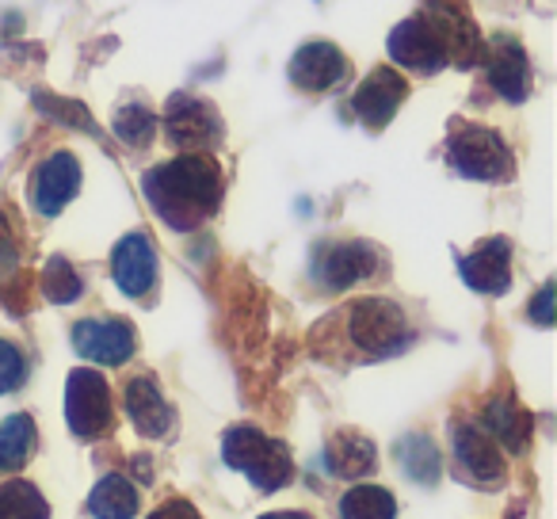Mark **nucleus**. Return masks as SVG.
<instances>
[{
	"label": "nucleus",
	"instance_id": "obj_13",
	"mask_svg": "<svg viewBox=\"0 0 557 519\" xmlns=\"http://www.w3.org/2000/svg\"><path fill=\"white\" fill-rule=\"evenodd\" d=\"M389 54H394L397 65H405V70H417V73H432V70H440V65L447 62V54H443V42L435 39L432 24H428L424 16L405 20V24L389 35Z\"/></svg>",
	"mask_w": 557,
	"mask_h": 519
},
{
	"label": "nucleus",
	"instance_id": "obj_5",
	"mask_svg": "<svg viewBox=\"0 0 557 519\" xmlns=\"http://www.w3.org/2000/svg\"><path fill=\"white\" fill-rule=\"evenodd\" d=\"M65 420L81 440H96L111 428V390L100 371H73L65 382Z\"/></svg>",
	"mask_w": 557,
	"mask_h": 519
},
{
	"label": "nucleus",
	"instance_id": "obj_17",
	"mask_svg": "<svg viewBox=\"0 0 557 519\" xmlns=\"http://www.w3.org/2000/svg\"><path fill=\"white\" fill-rule=\"evenodd\" d=\"M488 81H493L496 92L511 103H519L531 92V65H527V54L519 42L496 39V54L488 58Z\"/></svg>",
	"mask_w": 557,
	"mask_h": 519
},
{
	"label": "nucleus",
	"instance_id": "obj_4",
	"mask_svg": "<svg viewBox=\"0 0 557 519\" xmlns=\"http://www.w3.org/2000/svg\"><path fill=\"white\" fill-rule=\"evenodd\" d=\"M450 169L470 180H508L511 153L504 138L488 126H462L447 146Z\"/></svg>",
	"mask_w": 557,
	"mask_h": 519
},
{
	"label": "nucleus",
	"instance_id": "obj_18",
	"mask_svg": "<svg viewBox=\"0 0 557 519\" xmlns=\"http://www.w3.org/2000/svg\"><path fill=\"white\" fill-rule=\"evenodd\" d=\"M325 466H329V473H336V478L359 481V478H367V473H374L379 455H374V443L367 440V435L336 432L325 447Z\"/></svg>",
	"mask_w": 557,
	"mask_h": 519
},
{
	"label": "nucleus",
	"instance_id": "obj_20",
	"mask_svg": "<svg viewBox=\"0 0 557 519\" xmlns=\"http://www.w3.org/2000/svg\"><path fill=\"white\" fill-rule=\"evenodd\" d=\"M88 511L96 519H134L138 516V489L123 473H108L88 493Z\"/></svg>",
	"mask_w": 557,
	"mask_h": 519
},
{
	"label": "nucleus",
	"instance_id": "obj_1",
	"mask_svg": "<svg viewBox=\"0 0 557 519\" xmlns=\"http://www.w3.org/2000/svg\"><path fill=\"white\" fill-rule=\"evenodd\" d=\"M141 191L172 230H195L222 207V169L210 157L187 153L146 172Z\"/></svg>",
	"mask_w": 557,
	"mask_h": 519
},
{
	"label": "nucleus",
	"instance_id": "obj_10",
	"mask_svg": "<svg viewBox=\"0 0 557 519\" xmlns=\"http://www.w3.org/2000/svg\"><path fill=\"white\" fill-rule=\"evenodd\" d=\"M73 348L103 367H119L134 356V329L126 321H81L73 329Z\"/></svg>",
	"mask_w": 557,
	"mask_h": 519
},
{
	"label": "nucleus",
	"instance_id": "obj_15",
	"mask_svg": "<svg viewBox=\"0 0 557 519\" xmlns=\"http://www.w3.org/2000/svg\"><path fill=\"white\" fill-rule=\"evenodd\" d=\"M462 280L466 287L481 291V295H504L511 283V248L508 240H485L478 252L462 260Z\"/></svg>",
	"mask_w": 557,
	"mask_h": 519
},
{
	"label": "nucleus",
	"instance_id": "obj_27",
	"mask_svg": "<svg viewBox=\"0 0 557 519\" xmlns=\"http://www.w3.org/2000/svg\"><path fill=\"white\" fill-rule=\"evenodd\" d=\"M27 379V359L24 351L16 348V344L0 341V394H12V390H20Z\"/></svg>",
	"mask_w": 557,
	"mask_h": 519
},
{
	"label": "nucleus",
	"instance_id": "obj_6",
	"mask_svg": "<svg viewBox=\"0 0 557 519\" xmlns=\"http://www.w3.org/2000/svg\"><path fill=\"white\" fill-rule=\"evenodd\" d=\"M313 272L329 291H348L359 280L379 272V252L367 240H341V245H321Z\"/></svg>",
	"mask_w": 557,
	"mask_h": 519
},
{
	"label": "nucleus",
	"instance_id": "obj_29",
	"mask_svg": "<svg viewBox=\"0 0 557 519\" xmlns=\"http://www.w3.org/2000/svg\"><path fill=\"white\" fill-rule=\"evenodd\" d=\"M531 321H539V325H554V283H546V287L539 291V298L531 302Z\"/></svg>",
	"mask_w": 557,
	"mask_h": 519
},
{
	"label": "nucleus",
	"instance_id": "obj_2",
	"mask_svg": "<svg viewBox=\"0 0 557 519\" xmlns=\"http://www.w3.org/2000/svg\"><path fill=\"white\" fill-rule=\"evenodd\" d=\"M222 458L252 481L260 493H275V489L290 485L295 478V462L290 450L271 435L256 432V428H233L222 440Z\"/></svg>",
	"mask_w": 557,
	"mask_h": 519
},
{
	"label": "nucleus",
	"instance_id": "obj_16",
	"mask_svg": "<svg viewBox=\"0 0 557 519\" xmlns=\"http://www.w3.org/2000/svg\"><path fill=\"white\" fill-rule=\"evenodd\" d=\"M126 412H131L134 428H138L146 440H161L172 428V409L164 401L161 386L153 379H134L126 382Z\"/></svg>",
	"mask_w": 557,
	"mask_h": 519
},
{
	"label": "nucleus",
	"instance_id": "obj_21",
	"mask_svg": "<svg viewBox=\"0 0 557 519\" xmlns=\"http://www.w3.org/2000/svg\"><path fill=\"white\" fill-rule=\"evenodd\" d=\"M397 462H401V470L409 473L417 485H435L440 481V450H435V443L428 440V435H405L401 443H397Z\"/></svg>",
	"mask_w": 557,
	"mask_h": 519
},
{
	"label": "nucleus",
	"instance_id": "obj_28",
	"mask_svg": "<svg viewBox=\"0 0 557 519\" xmlns=\"http://www.w3.org/2000/svg\"><path fill=\"white\" fill-rule=\"evenodd\" d=\"M16 268V240H12V230H9V218L0 214V280Z\"/></svg>",
	"mask_w": 557,
	"mask_h": 519
},
{
	"label": "nucleus",
	"instance_id": "obj_11",
	"mask_svg": "<svg viewBox=\"0 0 557 519\" xmlns=\"http://www.w3.org/2000/svg\"><path fill=\"white\" fill-rule=\"evenodd\" d=\"M111 272H115V283L123 295L141 298L146 291H153L157 280V252L149 245L146 233H131L115 245V256H111Z\"/></svg>",
	"mask_w": 557,
	"mask_h": 519
},
{
	"label": "nucleus",
	"instance_id": "obj_12",
	"mask_svg": "<svg viewBox=\"0 0 557 519\" xmlns=\"http://www.w3.org/2000/svg\"><path fill=\"white\" fill-rule=\"evenodd\" d=\"M344 77H348V58L333 42H306L290 58V81L306 92H325V88L341 85Z\"/></svg>",
	"mask_w": 557,
	"mask_h": 519
},
{
	"label": "nucleus",
	"instance_id": "obj_30",
	"mask_svg": "<svg viewBox=\"0 0 557 519\" xmlns=\"http://www.w3.org/2000/svg\"><path fill=\"white\" fill-rule=\"evenodd\" d=\"M149 519H202V516L195 511V504H187V501H169V504H161V508H157Z\"/></svg>",
	"mask_w": 557,
	"mask_h": 519
},
{
	"label": "nucleus",
	"instance_id": "obj_22",
	"mask_svg": "<svg viewBox=\"0 0 557 519\" xmlns=\"http://www.w3.org/2000/svg\"><path fill=\"white\" fill-rule=\"evenodd\" d=\"M35 450V424L32 417L16 412L0 424V470H20Z\"/></svg>",
	"mask_w": 557,
	"mask_h": 519
},
{
	"label": "nucleus",
	"instance_id": "obj_31",
	"mask_svg": "<svg viewBox=\"0 0 557 519\" xmlns=\"http://www.w3.org/2000/svg\"><path fill=\"white\" fill-rule=\"evenodd\" d=\"M260 519H310L306 511H268V516H260Z\"/></svg>",
	"mask_w": 557,
	"mask_h": 519
},
{
	"label": "nucleus",
	"instance_id": "obj_8",
	"mask_svg": "<svg viewBox=\"0 0 557 519\" xmlns=\"http://www.w3.org/2000/svg\"><path fill=\"white\" fill-rule=\"evenodd\" d=\"M455 440L458 466L466 470V478L481 489H493L504 481V462H500V443L485 432L481 424H455L450 428Z\"/></svg>",
	"mask_w": 557,
	"mask_h": 519
},
{
	"label": "nucleus",
	"instance_id": "obj_26",
	"mask_svg": "<svg viewBox=\"0 0 557 519\" xmlns=\"http://www.w3.org/2000/svg\"><path fill=\"white\" fill-rule=\"evenodd\" d=\"M157 115L153 111H146L141 103H131V108H123L115 115V134L126 141V146H149L157 134Z\"/></svg>",
	"mask_w": 557,
	"mask_h": 519
},
{
	"label": "nucleus",
	"instance_id": "obj_3",
	"mask_svg": "<svg viewBox=\"0 0 557 519\" xmlns=\"http://www.w3.org/2000/svg\"><path fill=\"white\" fill-rule=\"evenodd\" d=\"M348 333L356 348H363L367 356H397L412 341L405 310L386 302V298H363V302L351 306Z\"/></svg>",
	"mask_w": 557,
	"mask_h": 519
},
{
	"label": "nucleus",
	"instance_id": "obj_24",
	"mask_svg": "<svg viewBox=\"0 0 557 519\" xmlns=\"http://www.w3.org/2000/svg\"><path fill=\"white\" fill-rule=\"evenodd\" d=\"M0 519H50L47 496L32 481H4L0 485Z\"/></svg>",
	"mask_w": 557,
	"mask_h": 519
},
{
	"label": "nucleus",
	"instance_id": "obj_9",
	"mask_svg": "<svg viewBox=\"0 0 557 519\" xmlns=\"http://www.w3.org/2000/svg\"><path fill=\"white\" fill-rule=\"evenodd\" d=\"M77 187H81L77 157H73V153L47 157V161H42L39 169H35V176H32V202H35V210H39V214H47V218H54L58 210H62L65 202L77 195Z\"/></svg>",
	"mask_w": 557,
	"mask_h": 519
},
{
	"label": "nucleus",
	"instance_id": "obj_23",
	"mask_svg": "<svg viewBox=\"0 0 557 519\" xmlns=\"http://www.w3.org/2000/svg\"><path fill=\"white\" fill-rule=\"evenodd\" d=\"M394 516H397V501L382 485H356L341 501V519H394Z\"/></svg>",
	"mask_w": 557,
	"mask_h": 519
},
{
	"label": "nucleus",
	"instance_id": "obj_14",
	"mask_svg": "<svg viewBox=\"0 0 557 519\" xmlns=\"http://www.w3.org/2000/svg\"><path fill=\"white\" fill-rule=\"evenodd\" d=\"M405 92H409V88H405V77H397L394 70H374L371 77L359 85L351 108H356V115L363 119L371 131H382V126L397 115Z\"/></svg>",
	"mask_w": 557,
	"mask_h": 519
},
{
	"label": "nucleus",
	"instance_id": "obj_19",
	"mask_svg": "<svg viewBox=\"0 0 557 519\" xmlns=\"http://www.w3.org/2000/svg\"><path fill=\"white\" fill-rule=\"evenodd\" d=\"M485 432L493 435L500 447L523 450L527 440H531V417H527L508 394H500V397H493L485 409Z\"/></svg>",
	"mask_w": 557,
	"mask_h": 519
},
{
	"label": "nucleus",
	"instance_id": "obj_7",
	"mask_svg": "<svg viewBox=\"0 0 557 519\" xmlns=\"http://www.w3.org/2000/svg\"><path fill=\"white\" fill-rule=\"evenodd\" d=\"M164 131H169V138L176 141L180 149L199 153V149H210L222 138V119H218L214 108H210L207 100H199V96H176V100L169 103V115H164Z\"/></svg>",
	"mask_w": 557,
	"mask_h": 519
},
{
	"label": "nucleus",
	"instance_id": "obj_25",
	"mask_svg": "<svg viewBox=\"0 0 557 519\" xmlns=\"http://www.w3.org/2000/svg\"><path fill=\"white\" fill-rule=\"evenodd\" d=\"M81 291H85V283H81L77 268L70 264V260H62V256H54L47 268H42V295L50 298V302L65 306V302H77Z\"/></svg>",
	"mask_w": 557,
	"mask_h": 519
}]
</instances>
